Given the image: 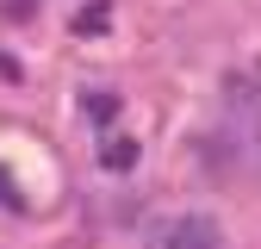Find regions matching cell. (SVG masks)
Masks as SVG:
<instances>
[{
    "mask_svg": "<svg viewBox=\"0 0 261 249\" xmlns=\"http://www.w3.org/2000/svg\"><path fill=\"white\" fill-rule=\"evenodd\" d=\"M87 112H93V118H100V124H106V118H112V112H118V100H112V93H100V100H93V106H87Z\"/></svg>",
    "mask_w": 261,
    "mask_h": 249,
    "instance_id": "5",
    "label": "cell"
},
{
    "mask_svg": "<svg viewBox=\"0 0 261 249\" xmlns=\"http://www.w3.org/2000/svg\"><path fill=\"white\" fill-rule=\"evenodd\" d=\"M130 156H137V143H124V137L106 143V168H130Z\"/></svg>",
    "mask_w": 261,
    "mask_h": 249,
    "instance_id": "3",
    "label": "cell"
},
{
    "mask_svg": "<svg viewBox=\"0 0 261 249\" xmlns=\"http://www.w3.org/2000/svg\"><path fill=\"white\" fill-rule=\"evenodd\" d=\"M155 249H224V231H218V218L187 212V218H168V225H162Z\"/></svg>",
    "mask_w": 261,
    "mask_h": 249,
    "instance_id": "1",
    "label": "cell"
},
{
    "mask_svg": "<svg viewBox=\"0 0 261 249\" xmlns=\"http://www.w3.org/2000/svg\"><path fill=\"white\" fill-rule=\"evenodd\" d=\"M230 112H237V143L261 162V87H237Z\"/></svg>",
    "mask_w": 261,
    "mask_h": 249,
    "instance_id": "2",
    "label": "cell"
},
{
    "mask_svg": "<svg viewBox=\"0 0 261 249\" xmlns=\"http://www.w3.org/2000/svg\"><path fill=\"white\" fill-rule=\"evenodd\" d=\"M0 206H13V212L25 206V200H19V187H13V175H7V168H0Z\"/></svg>",
    "mask_w": 261,
    "mask_h": 249,
    "instance_id": "4",
    "label": "cell"
}]
</instances>
